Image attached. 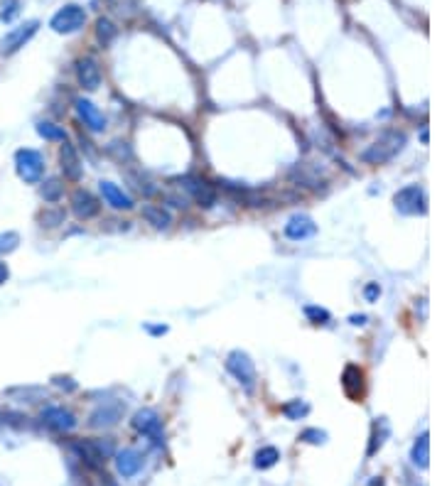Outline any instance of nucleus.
<instances>
[{
	"label": "nucleus",
	"mask_w": 442,
	"mask_h": 486,
	"mask_svg": "<svg viewBox=\"0 0 442 486\" xmlns=\"http://www.w3.org/2000/svg\"><path fill=\"white\" fill-rule=\"evenodd\" d=\"M305 317L315 324H327L332 319L330 310H324V307H317V305H307L305 307Z\"/></svg>",
	"instance_id": "nucleus-29"
},
{
	"label": "nucleus",
	"mask_w": 442,
	"mask_h": 486,
	"mask_svg": "<svg viewBox=\"0 0 442 486\" xmlns=\"http://www.w3.org/2000/svg\"><path fill=\"white\" fill-rule=\"evenodd\" d=\"M8 278H10V270H8L5 263H0V285H3V282H5Z\"/></svg>",
	"instance_id": "nucleus-37"
},
{
	"label": "nucleus",
	"mask_w": 442,
	"mask_h": 486,
	"mask_svg": "<svg viewBox=\"0 0 442 486\" xmlns=\"http://www.w3.org/2000/svg\"><path fill=\"white\" fill-rule=\"evenodd\" d=\"M123 410L125 405L121 403V400H108V403L99 405V408L88 415V425H91V428H111V425H116V422L123 417Z\"/></svg>",
	"instance_id": "nucleus-10"
},
{
	"label": "nucleus",
	"mask_w": 442,
	"mask_h": 486,
	"mask_svg": "<svg viewBox=\"0 0 442 486\" xmlns=\"http://www.w3.org/2000/svg\"><path fill=\"white\" fill-rule=\"evenodd\" d=\"M143 219H145L153 229H160V231H165V229H170V223H172V214L167 209H162V206H155V204H145L143 206Z\"/></svg>",
	"instance_id": "nucleus-20"
},
{
	"label": "nucleus",
	"mask_w": 442,
	"mask_h": 486,
	"mask_svg": "<svg viewBox=\"0 0 442 486\" xmlns=\"http://www.w3.org/2000/svg\"><path fill=\"white\" fill-rule=\"evenodd\" d=\"M300 439L302 442H307V445H324V442H327V433H324V430H317V428H310L300 435Z\"/></svg>",
	"instance_id": "nucleus-31"
},
{
	"label": "nucleus",
	"mask_w": 442,
	"mask_h": 486,
	"mask_svg": "<svg viewBox=\"0 0 442 486\" xmlns=\"http://www.w3.org/2000/svg\"><path fill=\"white\" fill-rule=\"evenodd\" d=\"M59 165H62V172H64V180L69 182H79L84 175V165L82 160H79V153L77 147L69 145V143H62V147H59Z\"/></svg>",
	"instance_id": "nucleus-13"
},
{
	"label": "nucleus",
	"mask_w": 442,
	"mask_h": 486,
	"mask_svg": "<svg viewBox=\"0 0 442 486\" xmlns=\"http://www.w3.org/2000/svg\"><path fill=\"white\" fill-rule=\"evenodd\" d=\"M364 297L366 302H376V300L381 297V285H378V282H369V285L364 287Z\"/></svg>",
	"instance_id": "nucleus-33"
},
{
	"label": "nucleus",
	"mask_w": 442,
	"mask_h": 486,
	"mask_svg": "<svg viewBox=\"0 0 442 486\" xmlns=\"http://www.w3.org/2000/svg\"><path fill=\"white\" fill-rule=\"evenodd\" d=\"M37 133H40V138H45V141H52V143H64L66 141L64 128H59V125L49 123V121H42V123H37Z\"/></svg>",
	"instance_id": "nucleus-24"
},
{
	"label": "nucleus",
	"mask_w": 442,
	"mask_h": 486,
	"mask_svg": "<svg viewBox=\"0 0 442 486\" xmlns=\"http://www.w3.org/2000/svg\"><path fill=\"white\" fill-rule=\"evenodd\" d=\"M118 37V27L111 23L108 18H99V23H96V40L101 42V47H108V45H113V40Z\"/></svg>",
	"instance_id": "nucleus-22"
},
{
	"label": "nucleus",
	"mask_w": 442,
	"mask_h": 486,
	"mask_svg": "<svg viewBox=\"0 0 442 486\" xmlns=\"http://www.w3.org/2000/svg\"><path fill=\"white\" fill-rule=\"evenodd\" d=\"M143 467V457L138 454L136 450H123L116 454V469L118 474L123 476V479H130V476H136Z\"/></svg>",
	"instance_id": "nucleus-19"
},
{
	"label": "nucleus",
	"mask_w": 442,
	"mask_h": 486,
	"mask_svg": "<svg viewBox=\"0 0 442 486\" xmlns=\"http://www.w3.org/2000/svg\"><path fill=\"white\" fill-rule=\"evenodd\" d=\"M278 462H280V452H278V447H260L254 457L256 469H271V467H275Z\"/></svg>",
	"instance_id": "nucleus-23"
},
{
	"label": "nucleus",
	"mask_w": 442,
	"mask_h": 486,
	"mask_svg": "<svg viewBox=\"0 0 442 486\" xmlns=\"http://www.w3.org/2000/svg\"><path fill=\"white\" fill-rule=\"evenodd\" d=\"M147 332H150V334H165L167 332V327H165V324H162V327H153V324H147Z\"/></svg>",
	"instance_id": "nucleus-38"
},
{
	"label": "nucleus",
	"mask_w": 442,
	"mask_h": 486,
	"mask_svg": "<svg viewBox=\"0 0 442 486\" xmlns=\"http://www.w3.org/2000/svg\"><path fill=\"white\" fill-rule=\"evenodd\" d=\"M69 447L77 452L79 459L86 462L91 469L101 467L103 459H106V454L111 452V447H101V442H96V439H77V442H71Z\"/></svg>",
	"instance_id": "nucleus-9"
},
{
	"label": "nucleus",
	"mask_w": 442,
	"mask_h": 486,
	"mask_svg": "<svg viewBox=\"0 0 442 486\" xmlns=\"http://www.w3.org/2000/svg\"><path fill=\"white\" fill-rule=\"evenodd\" d=\"M77 79L86 91H96L101 86V66L96 57L86 54L77 62Z\"/></svg>",
	"instance_id": "nucleus-14"
},
{
	"label": "nucleus",
	"mask_w": 442,
	"mask_h": 486,
	"mask_svg": "<svg viewBox=\"0 0 442 486\" xmlns=\"http://www.w3.org/2000/svg\"><path fill=\"white\" fill-rule=\"evenodd\" d=\"M84 23H86V10H84L82 5L69 3V5L59 8V10L54 12L52 20H49V27H52L57 35H71V32H79V29L84 27Z\"/></svg>",
	"instance_id": "nucleus-4"
},
{
	"label": "nucleus",
	"mask_w": 442,
	"mask_h": 486,
	"mask_svg": "<svg viewBox=\"0 0 442 486\" xmlns=\"http://www.w3.org/2000/svg\"><path fill=\"white\" fill-rule=\"evenodd\" d=\"M18 243H20V236L15 234V231H5V234H0V256H3V253L15 251Z\"/></svg>",
	"instance_id": "nucleus-30"
},
{
	"label": "nucleus",
	"mask_w": 442,
	"mask_h": 486,
	"mask_svg": "<svg viewBox=\"0 0 442 486\" xmlns=\"http://www.w3.org/2000/svg\"><path fill=\"white\" fill-rule=\"evenodd\" d=\"M71 211H74V217L77 219L88 221V219L99 217L101 204H99V199H96L94 194L88 192V189H77V192L71 194Z\"/></svg>",
	"instance_id": "nucleus-12"
},
{
	"label": "nucleus",
	"mask_w": 442,
	"mask_h": 486,
	"mask_svg": "<svg viewBox=\"0 0 442 486\" xmlns=\"http://www.w3.org/2000/svg\"><path fill=\"white\" fill-rule=\"evenodd\" d=\"M369 486H386V484H383V479H381V476H373V479L369 481Z\"/></svg>",
	"instance_id": "nucleus-39"
},
{
	"label": "nucleus",
	"mask_w": 442,
	"mask_h": 486,
	"mask_svg": "<svg viewBox=\"0 0 442 486\" xmlns=\"http://www.w3.org/2000/svg\"><path fill=\"white\" fill-rule=\"evenodd\" d=\"M366 319H369L366 315H352V317H349V322H352L354 327H361V324H366Z\"/></svg>",
	"instance_id": "nucleus-36"
},
{
	"label": "nucleus",
	"mask_w": 442,
	"mask_h": 486,
	"mask_svg": "<svg viewBox=\"0 0 442 486\" xmlns=\"http://www.w3.org/2000/svg\"><path fill=\"white\" fill-rule=\"evenodd\" d=\"M406 143L408 138L403 130H383L371 145L366 147V150H361L359 160L366 165H386L401 153L403 147H406Z\"/></svg>",
	"instance_id": "nucleus-1"
},
{
	"label": "nucleus",
	"mask_w": 442,
	"mask_h": 486,
	"mask_svg": "<svg viewBox=\"0 0 442 486\" xmlns=\"http://www.w3.org/2000/svg\"><path fill=\"white\" fill-rule=\"evenodd\" d=\"M226 371H229L248 393L256 388V366L246 352H241V349L231 352L229 356H226Z\"/></svg>",
	"instance_id": "nucleus-6"
},
{
	"label": "nucleus",
	"mask_w": 442,
	"mask_h": 486,
	"mask_svg": "<svg viewBox=\"0 0 442 486\" xmlns=\"http://www.w3.org/2000/svg\"><path fill=\"white\" fill-rule=\"evenodd\" d=\"M37 29H40V20H27L18 27H12L0 42V54H15L18 49H23L37 35Z\"/></svg>",
	"instance_id": "nucleus-8"
},
{
	"label": "nucleus",
	"mask_w": 442,
	"mask_h": 486,
	"mask_svg": "<svg viewBox=\"0 0 442 486\" xmlns=\"http://www.w3.org/2000/svg\"><path fill=\"white\" fill-rule=\"evenodd\" d=\"M410 459L418 469H428L430 467V435L423 433L415 442H413L410 450Z\"/></svg>",
	"instance_id": "nucleus-21"
},
{
	"label": "nucleus",
	"mask_w": 442,
	"mask_h": 486,
	"mask_svg": "<svg viewBox=\"0 0 442 486\" xmlns=\"http://www.w3.org/2000/svg\"><path fill=\"white\" fill-rule=\"evenodd\" d=\"M54 386H59V388H66V391H77V383L71 381V378H54Z\"/></svg>",
	"instance_id": "nucleus-35"
},
{
	"label": "nucleus",
	"mask_w": 442,
	"mask_h": 486,
	"mask_svg": "<svg viewBox=\"0 0 442 486\" xmlns=\"http://www.w3.org/2000/svg\"><path fill=\"white\" fill-rule=\"evenodd\" d=\"M108 8H111L116 15L121 18H130V15H136V8H138V0H106Z\"/></svg>",
	"instance_id": "nucleus-28"
},
{
	"label": "nucleus",
	"mask_w": 442,
	"mask_h": 486,
	"mask_svg": "<svg viewBox=\"0 0 442 486\" xmlns=\"http://www.w3.org/2000/svg\"><path fill=\"white\" fill-rule=\"evenodd\" d=\"M393 204L403 217H418V214L423 217V214H428V197H425V189L420 184H408V187L398 189L393 197Z\"/></svg>",
	"instance_id": "nucleus-2"
},
{
	"label": "nucleus",
	"mask_w": 442,
	"mask_h": 486,
	"mask_svg": "<svg viewBox=\"0 0 442 486\" xmlns=\"http://www.w3.org/2000/svg\"><path fill=\"white\" fill-rule=\"evenodd\" d=\"M62 194H64V184H62V180H57V177H52V180H47L42 184V197H45V202H59Z\"/></svg>",
	"instance_id": "nucleus-27"
},
{
	"label": "nucleus",
	"mask_w": 442,
	"mask_h": 486,
	"mask_svg": "<svg viewBox=\"0 0 442 486\" xmlns=\"http://www.w3.org/2000/svg\"><path fill=\"white\" fill-rule=\"evenodd\" d=\"M389 435V422L383 420H376L373 422V433H371V442H369V457L371 454H376L378 450H381V445H383V437Z\"/></svg>",
	"instance_id": "nucleus-25"
},
{
	"label": "nucleus",
	"mask_w": 442,
	"mask_h": 486,
	"mask_svg": "<svg viewBox=\"0 0 442 486\" xmlns=\"http://www.w3.org/2000/svg\"><path fill=\"white\" fill-rule=\"evenodd\" d=\"M307 413H310V405L300 398H295L283 405V415L288 417V420H300V417H305Z\"/></svg>",
	"instance_id": "nucleus-26"
},
{
	"label": "nucleus",
	"mask_w": 442,
	"mask_h": 486,
	"mask_svg": "<svg viewBox=\"0 0 442 486\" xmlns=\"http://www.w3.org/2000/svg\"><path fill=\"white\" fill-rule=\"evenodd\" d=\"M133 430L140 435H145L153 445L162 447L165 445V430H162V420H160V415L155 413L153 408H140L133 415Z\"/></svg>",
	"instance_id": "nucleus-5"
},
{
	"label": "nucleus",
	"mask_w": 442,
	"mask_h": 486,
	"mask_svg": "<svg viewBox=\"0 0 442 486\" xmlns=\"http://www.w3.org/2000/svg\"><path fill=\"white\" fill-rule=\"evenodd\" d=\"M177 182H180V187H182L197 204L204 206V209H212V206L217 204V189H214V184H209L204 177L184 175Z\"/></svg>",
	"instance_id": "nucleus-7"
},
{
	"label": "nucleus",
	"mask_w": 442,
	"mask_h": 486,
	"mask_svg": "<svg viewBox=\"0 0 442 486\" xmlns=\"http://www.w3.org/2000/svg\"><path fill=\"white\" fill-rule=\"evenodd\" d=\"M15 170H18L20 180L27 184H37L45 175V158L32 147H20L15 153Z\"/></svg>",
	"instance_id": "nucleus-3"
},
{
	"label": "nucleus",
	"mask_w": 442,
	"mask_h": 486,
	"mask_svg": "<svg viewBox=\"0 0 442 486\" xmlns=\"http://www.w3.org/2000/svg\"><path fill=\"white\" fill-rule=\"evenodd\" d=\"M42 221H47V226H57V223L64 221V214H62V211H57V214H45Z\"/></svg>",
	"instance_id": "nucleus-34"
},
{
	"label": "nucleus",
	"mask_w": 442,
	"mask_h": 486,
	"mask_svg": "<svg viewBox=\"0 0 442 486\" xmlns=\"http://www.w3.org/2000/svg\"><path fill=\"white\" fill-rule=\"evenodd\" d=\"M103 486H118V484H116V481H111V479H106V481H103Z\"/></svg>",
	"instance_id": "nucleus-40"
},
{
	"label": "nucleus",
	"mask_w": 442,
	"mask_h": 486,
	"mask_svg": "<svg viewBox=\"0 0 442 486\" xmlns=\"http://www.w3.org/2000/svg\"><path fill=\"white\" fill-rule=\"evenodd\" d=\"M283 234H285V239H290V241L312 239V236L317 234V223H315L312 219L307 217V214H295V217L288 219V223H285Z\"/></svg>",
	"instance_id": "nucleus-15"
},
{
	"label": "nucleus",
	"mask_w": 442,
	"mask_h": 486,
	"mask_svg": "<svg viewBox=\"0 0 442 486\" xmlns=\"http://www.w3.org/2000/svg\"><path fill=\"white\" fill-rule=\"evenodd\" d=\"M342 388L352 400H359L361 393H364V371L359 366L349 363L342 374Z\"/></svg>",
	"instance_id": "nucleus-18"
},
{
	"label": "nucleus",
	"mask_w": 442,
	"mask_h": 486,
	"mask_svg": "<svg viewBox=\"0 0 442 486\" xmlns=\"http://www.w3.org/2000/svg\"><path fill=\"white\" fill-rule=\"evenodd\" d=\"M42 420H45L47 428L57 430V433H69V430L77 428V417H74V413L62 408V405H49V408L42 410Z\"/></svg>",
	"instance_id": "nucleus-11"
},
{
	"label": "nucleus",
	"mask_w": 442,
	"mask_h": 486,
	"mask_svg": "<svg viewBox=\"0 0 442 486\" xmlns=\"http://www.w3.org/2000/svg\"><path fill=\"white\" fill-rule=\"evenodd\" d=\"M99 189H101V197H103V199H106V204L113 206V209L128 211V209H133V206H136L128 194L118 187V184H113V182H101Z\"/></svg>",
	"instance_id": "nucleus-17"
},
{
	"label": "nucleus",
	"mask_w": 442,
	"mask_h": 486,
	"mask_svg": "<svg viewBox=\"0 0 442 486\" xmlns=\"http://www.w3.org/2000/svg\"><path fill=\"white\" fill-rule=\"evenodd\" d=\"M77 113L79 118L84 121V125H86L88 130H94V133H101V130L106 128V118H103V113L96 108L94 104L88 99H77Z\"/></svg>",
	"instance_id": "nucleus-16"
},
{
	"label": "nucleus",
	"mask_w": 442,
	"mask_h": 486,
	"mask_svg": "<svg viewBox=\"0 0 442 486\" xmlns=\"http://www.w3.org/2000/svg\"><path fill=\"white\" fill-rule=\"evenodd\" d=\"M18 5H20V0H5V3H3V10H0V20H3V23H12L15 15L20 12Z\"/></svg>",
	"instance_id": "nucleus-32"
}]
</instances>
